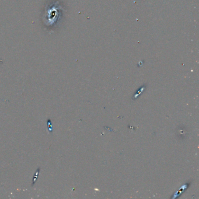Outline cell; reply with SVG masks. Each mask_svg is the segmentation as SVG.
<instances>
[{
	"label": "cell",
	"mask_w": 199,
	"mask_h": 199,
	"mask_svg": "<svg viewBox=\"0 0 199 199\" xmlns=\"http://www.w3.org/2000/svg\"><path fill=\"white\" fill-rule=\"evenodd\" d=\"M39 172H40V168H38V169H37V170H36V172L35 173V175H34V178H33V182H32V186H33L34 183L36 182V179H37V178H38V175H39Z\"/></svg>",
	"instance_id": "2"
},
{
	"label": "cell",
	"mask_w": 199,
	"mask_h": 199,
	"mask_svg": "<svg viewBox=\"0 0 199 199\" xmlns=\"http://www.w3.org/2000/svg\"><path fill=\"white\" fill-rule=\"evenodd\" d=\"M58 1H51L46 5L43 15V23L46 29H55L61 18L62 11Z\"/></svg>",
	"instance_id": "1"
}]
</instances>
